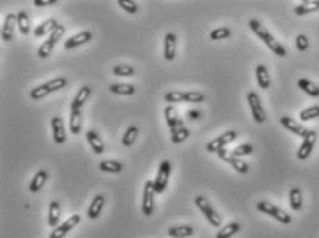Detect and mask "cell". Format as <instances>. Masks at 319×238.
<instances>
[{"instance_id":"6da1fadb","label":"cell","mask_w":319,"mask_h":238,"mask_svg":"<svg viewBox=\"0 0 319 238\" xmlns=\"http://www.w3.org/2000/svg\"><path fill=\"white\" fill-rule=\"evenodd\" d=\"M249 27H250L252 32L268 46V48H271L272 51H273L278 57H285V56H286V48H283L281 43L272 36L271 32L265 28L258 19H250V21H249Z\"/></svg>"},{"instance_id":"7a4b0ae2","label":"cell","mask_w":319,"mask_h":238,"mask_svg":"<svg viewBox=\"0 0 319 238\" xmlns=\"http://www.w3.org/2000/svg\"><path fill=\"white\" fill-rule=\"evenodd\" d=\"M67 83L68 82L66 78H56V79H53V80H49L46 83H43V85L32 89L29 95H31L32 100H40V98L46 97V95L53 93V92H57V90L64 89V87L67 86Z\"/></svg>"},{"instance_id":"3957f363","label":"cell","mask_w":319,"mask_h":238,"mask_svg":"<svg viewBox=\"0 0 319 238\" xmlns=\"http://www.w3.org/2000/svg\"><path fill=\"white\" fill-rule=\"evenodd\" d=\"M194 204H196V206H197L199 210L205 216V219L208 220V223H210L213 227H221V226H222L221 216L217 213V210L214 209L213 205L210 204V201L207 200L205 197L197 195V197L194 198Z\"/></svg>"},{"instance_id":"277c9868","label":"cell","mask_w":319,"mask_h":238,"mask_svg":"<svg viewBox=\"0 0 319 238\" xmlns=\"http://www.w3.org/2000/svg\"><path fill=\"white\" fill-rule=\"evenodd\" d=\"M257 210H260V212L265 213V215H269L271 218L278 220L279 223L285 224V226L290 224L291 222H293L291 216L287 212H285V210L281 209V208L275 206L273 204L268 202V201H260V202H257Z\"/></svg>"},{"instance_id":"5b68a950","label":"cell","mask_w":319,"mask_h":238,"mask_svg":"<svg viewBox=\"0 0 319 238\" xmlns=\"http://www.w3.org/2000/svg\"><path fill=\"white\" fill-rule=\"evenodd\" d=\"M171 171H172V165L168 159H165V161L160 163L157 176L153 180V187H154L155 194H163L164 192V190L167 189V184H168V180H169V176H171Z\"/></svg>"},{"instance_id":"8992f818","label":"cell","mask_w":319,"mask_h":238,"mask_svg":"<svg viewBox=\"0 0 319 238\" xmlns=\"http://www.w3.org/2000/svg\"><path fill=\"white\" fill-rule=\"evenodd\" d=\"M64 32H66V27L60 24L57 28L53 31V33H50V36H49V39H46V42H43L40 45V48L38 50L39 58H48L51 54L53 48L58 43V40L63 38Z\"/></svg>"},{"instance_id":"52a82bcc","label":"cell","mask_w":319,"mask_h":238,"mask_svg":"<svg viewBox=\"0 0 319 238\" xmlns=\"http://www.w3.org/2000/svg\"><path fill=\"white\" fill-rule=\"evenodd\" d=\"M247 103L249 107L252 110V118L257 124H264L267 121V114H265V110L261 104V98L260 95H257L255 92H249L247 93Z\"/></svg>"},{"instance_id":"ba28073f","label":"cell","mask_w":319,"mask_h":238,"mask_svg":"<svg viewBox=\"0 0 319 238\" xmlns=\"http://www.w3.org/2000/svg\"><path fill=\"white\" fill-rule=\"evenodd\" d=\"M236 139H237V132L236 130H228V132H225L221 136L215 137L211 142H208L207 145H205V148H207L208 153H218V151L223 150L225 145L233 143Z\"/></svg>"},{"instance_id":"9c48e42d","label":"cell","mask_w":319,"mask_h":238,"mask_svg":"<svg viewBox=\"0 0 319 238\" xmlns=\"http://www.w3.org/2000/svg\"><path fill=\"white\" fill-rule=\"evenodd\" d=\"M154 187L153 180H147L143 189V197H142V213L145 216H151L154 212Z\"/></svg>"},{"instance_id":"30bf717a","label":"cell","mask_w":319,"mask_h":238,"mask_svg":"<svg viewBox=\"0 0 319 238\" xmlns=\"http://www.w3.org/2000/svg\"><path fill=\"white\" fill-rule=\"evenodd\" d=\"M79 222H81L79 215H71L67 220H64L61 224H58L56 229H53V231L49 234V238H64L71 230L77 227Z\"/></svg>"},{"instance_id":"8fae6325","label":"cell","mask_w":319,"mask_h":238,"mask_svg":"<svg viewBox=\"0 0 319 238\" xmlns=\"http://www.w3.org/2000/svg\"><path fill=\"white\" fill-rule=\"evenodd\" d=\"M317 137H318V134H317L315 130H308V133L304 137L300 148H299V151H297V158H299L300 161L308 159V157L311 155L314 147H315V143H317Z\"/></svg>"},{"instance_id":"7c38bea8","label":"cell","mask_w":319,"mask_h":238,"mask_svg":"<svg viewBox=\"0 0 319 238\" xmlns=\"http://www.w3.org/2000/svg\"><path fill=\"white\" fill-rule=\"evenodd\" d=\"M218 157L222 159V161L228 162L231 166H232L235 171H237L239 173H242V175H246V173H249V165L246 163L244 161H242V159H239V158H236V157H233L232 154L229 153V151H226L225 148L223 150H221V151H218Z\"/></svg>"},{"instance_id":"4fadbf2b","label":"cell","mask_w":319,"mask_h":238,"mask_svg":"<svg viewBox=\"0 0 319 238\" xmlns=\"http://www.w3.org/2000/svg\"><path fill=\"white\" fill-rule=\"evenodd\" d=\"M92 38H93V33H92V32H89V31H82V32H79L77 35L68 38L67 40L64 42V48L71 50V48H79V46H82V45L89 43V42L92 40Z\"/></svg>"},{"instance_id":"5bb4252c","label":"cell","mask_w":319,"mask_h":238,"mask_svg":"<svg viewBox=\"0 0 319 238\" xmlns=\"http://www.w3.org/2000/svg\"><path fill=\"white\" fill-rule=\"evenodd\" d=\"M279 122H281V125L285 129H287L289 132L294 133L296 136H299V137H302V139H304V137L307 136V133H308V130L305 129V126L300 125L297 121H294L293 118H290V116H282L281 119H279Z\"/></svg>"},{"instance_id":"9a60e30c","label":"cell","mask_w":319,"mask_h":238,"mask_svg":"<svg viewBox=\"0 0 319 238\" xmlns=\"http://www.w3.org/2000/svg\"><path fill=\"white\" fill-rule=\"evenodd\" d=\"M16 24H17V14L9 13L4 18V24H3V28H1V39L4 42H11L13 40Z\"/></svg>"},{"instance_id":"2e32d148","label":"cell","mask_w":319,"mask_h":238,"mask_svg":"<svg viewBox=\"0 0 319 238\" xmlns=\"http://www.w3.org/2000/svg\"><path fill=\"white\" fill-rule=\"evenodd\" d=\"M164 115L165 122H167L171 132L184 127V121H182L181 118H178V114H176V110H175L174 105H167L164 110Z\"/></svg>"},{"instance_id":"e0dca14e","label":"cell","mask_w":319,"mask_h":238,"mask_svg":"<svg viewBox=\"0 0 319 238\" xmlns=\"http://www.w3.org/2000/svg\"><path fill=\"white\" fill-rule=\"evenodd\" d=\"M51 129H53V140L56 144H63L67 139L64 122L61 116H53L51 118Z\"/></svg>"},{"instance_id":"ac0fdd59","label":"cell","mask_w":319,"mask_h":238,"mask_svg":"<svg viewBox=\"0 0 319 238\" xmlns=\"http://www.w3.org/2000/svg\"><path fill=\"white\" fill-rule=\"evenodd\" d=\"M104 204H106L104 195H101V194L95 195V198L92 200L90 205H89V208H87V218L92 220L97 219V218L100 216V213H101L103 208H104Z\"/></svg>"},{"instance_id":"d6986e66","label":"cell","mask_w":319,"mask_h":238,"mask_svg":"<svg viewBox=\"0 0 319 238\" xmlns=\"http://www.w3.org/2000/svg\"><path fill=\"white\" fill-rule=\"evenodd\" d=\"M176 35L175 33H167L164 36V58L167 61H174L176 56Z\"/></svg>"},{"instance_id":"ffe728a7","label":"cell","mask_w":319,"mask_h":238,"mask_svg":"<svg viewBox=\"0 0 319 238\" xmlns=\"http://www.w3.org/2000/svg\"><path fill=\"white\" fill-rule=\"evenodd\" d=\"M60 218H61V206L58 201H51L49 205V215H48V223L50 227L56 229L60 223Z\"/></svg>"},{"instance_id":"44dd1931","label":"cell","mask_w":319,"mask_h":238,"mask_svg":"<svg viewBox=\"0 0 319 238\" xmlns=\"http://www.w3.org/2000/svg\"><path fill=\"white\" fill-rule=\"evenodd\" d=\"M49 179V173L48 171H45V169H40L35 173V176H34V179L31 180L29 183V192H39L40 189L45 186V183L48 181Z\"/></svg>"},{"instance_id":"7402d4cb","label":"cell","mask_w":319,"mask_h":238,"mask_svg":"<svg viewBox=\"0 0 319 238\" xmlns=\"http://www.w3.org/2000/svg\"><path fill=\"white\" fill-rule=\"evenodd\" d=\"M92 95V89L89 86H82L79 90H78L77 95L74 97L72 103H71V110H81L82 105L85 104L87 101V98Z\"/></svg>"},{"instance_id":"603a6c76","label":"cell","mask_w":319,"mask_h":238,"mask_svg":"<svg viewBox=\"0 0 319 238\" xmlns=\"http://www.w3.org/2000/svg\"><path fill=\"white\" fill-rule=\"evenodd\" d=\"M58 24L57 19L56 18H49L46 21H43L40 25H38L35 31H34V35L36 36V38H42V36H45L46 33H53V31L57 28Z\"/></svg>"},{"instance_id":"cb8c5ba5","label":"cell","mask_w":319,"mask_h":238,"mask_svg":"<svg viewBox=\"0 0 319 238\" xmlns=\"http://www.w3.org/2000/svg\"><path fill=\"white\" fill-rule=\"evenodd\" d=\"M86 140L90 144V148L93 150L95 154H103L104 153V143L101 140V137L95 132V130H87L86 132Z\"/></svg>"},{"instance_id":"d4e9b609","label":"cell","mask_w":319,"mask_h":238,"mask_svg":"<svg viewBox=\"0 0 319 238\" xmlns=\"http://www.w3.org/2000/svg\"><path fill=\"white\" fill-rule=\"evenodd\" d=\"M319 11V0H307V1H301L299 6L294 7V13L297 16H307L311 13Z\"/></svg>"},{"instance_id":"484cf974","label":"cell","mask_w":319,"mask_h":238,"mask_svg":"<svg viewBox=\"0 0 319 238\" xmlns=\"http://www.w3.org/2000/svg\"><path fill=\"white\" fill-rule=\"evenodd\" d=\"M255 77H257V83L258 86L264 89V90H267V89H269V86H271V78H269V74H268V69L265 65H257L255 68Z\"/></svg>"},{"instance_id":"4316f807","label":"cell","mask_w":319,"mask_h":238,"mask_svg":"<svg viewBox=\"0 0 319 238\" xmlns=\"http://www.w3.org/2000/svg\"><path fill=\"white\" fill-rule=\"evenodd\" d=\"M194 234L193 226H174L168 230V237L171 238H187L192 237Z\"/></svg>"},{"instance_id":"83f0119b","label":"cell","mask_w":319,"mask_h":238,"mask_svg":"<svg viewBox=\"0 0 319 238\" xmlns=\"http://www.w3.org/2000/svg\"><path fill=\"white\" fill-rule=\"evenodd\" d=\"M82 129V112L81 110H71L69 115V130L72 134H79Z\"/></svg>"},{"instance_id":"f1b7e54d","label":"cell","mask_w":319,"mask_h":238,"mask_svg":"<svg viewBox=\"0 0 319 238\" xmlns=\"http://www.w3.org/2000/svg\"><path fill=\"white\" fill-rule=\"evenodd\" d=\"M111 93L118 95H134L136 93V87L129 83H114L108 87Z\"/></svg>"},{"instance_id":"f546056e","label":"cell","mask_w":319,"mask_h":238,"mask_svg":"<svg viewBox=\"0 0 319 238\" xmlns=\"http://www.w3.org/2000/svg\"><path fill=\"white\" fill-rule=\"evenodd\" d=\"M99 169L101 172H106V173H121L124 171V165L119 161L106 159V161L99 163Z\"/></svg>"},{"instance_id":"4dcf8cb0","label":"cell","mask_w":319,"mask_h":238,"mask_svg":"<svg viewBox=\"0 0 319 238\" xmlns=\"http://www.w3.org/2000/svg\"><path fill=\"white\" fill-rule=\"evenodd\" d=\"M240 229H242L240 223H237V222H231L229 224H226V226H223L222 229H219V231L217 233L215 238H231L233 237L236 233H239Z\"/></svg>"},{"instance_id":"1f68e13d","label":"cell","mask_w":319,"mask_h":238,"mask_svg":"<svg viewBox=\"0 0 319 238\" xmlns=\"http://www.w3.org/2000/svg\"><path fill=\"white\" fill-rule=\"evenodd\" d=\"M297 86L300 87L304 93H307L311 97H319V87L314 82H311L305 78H301L297 80Z\"/></svg>"},{"instance_id":"d6a6232c","label":"cell","mask_w":319,"mask_h":238,"mask_svg":"<svg viewBox=\"0 0 319 238\" xmlns=\"http://www.w3.org/2000/svg\"><path fill=\"white\" fill-rule=\"evenodd\" d=\"M289 201H290V208L296 212H299L302 208V194L299 187H293L289 192Z\"/></svg>"},{"instance_id":"836d02e7","label":"cell","mask_w":319,"mask_h":238,"mask_svg":"<svg viewBox=\"0 0 319 238\" xmlns=\"http://www.w3.org/2000/svg\"><path fill=\"white\" fill-rule=\"evenodd\" d=\"M17 27H18L21 35L27 36L31 32V22H29L28 14L25 11H19L17 14Z\"/></svg>"},{"instance_id":"e575fe53","label":"cell","mask_w":319,"mask_h":238,"mask_svg":"<svg viewBox=\"0 0 319 238\" xmlns=\"http://www.w3.org/2000/svg\"><path fill=\"white\" fill-rule=\"evenodd\" d=\"M139 136V127L137 126H129L126 129V132L124 133V137H122V145L124 147H131L132 144L135 143L136 139Z\"/></svg>"},{"instance_id":"d590c367","label":"cell","mask_w":319,"mask_h":238,"mask_svg":"<svg viewBox=\"0 0 319 238\" xmlns=\"http://www.w3.org/2000/svg\"><path fill=\"white\" fill-rule=\"evenodd\" d=\"M190 137V130L187 127H181V129H176L174 132H171V140L174 144H181L184 143L185 140H187Z\"/></svg>"},{"instance_id":"8d00e7d4","label":"cell","mask_w":319,"mask_h":238,"mask_svg":"<svg viewBox=\"0 0 319 238\" xmlns=\"http://www.w3.org/2000/svg\"><path fill=\"white\" fill-rule=\"evenodd\" d=\"M299 116H300L302 122H308V121H312L315 118H319V105H312V107L302 110Z\"/></svg>"},{"instance_id":"74e56055","label":"cell","mask_w":319,"mask_h":238,"mask_svg":"<svg viewBox=\"0 0 319 238\" xmlns=\"http://www.w3.org/2000/svg\"><path fill=\"white\" fill-rule=\"evenodd\" d=\"M231 35H232V31H231V29L226 28V27H221V28H217L211 31L210 39H211V40H222V39L231 38Z\"/></svg>"},{"instance_id":"f35d334b","label":"cell","mask_w":319,"mask_h":238,"mask_svg":"<svg viewBox=\"0 0 319 238\" xmlns=\"http://www.w3.org/2000/svg\"><path fill=\"white\" fill-rule=\"evenodd\" d=\"M113 74L116 77H134L136 74V69L134 67H129V65H116L113 68Z\"/></svg>"},{"instance_id":"ab89813d","label":"cell","mask_w":319,"mask_h":238,"mask_svg":"<svg viewBox=\"0 0 319 238\" xmlns=\"http://www.w3.org/2000/svg\"><path fill=\"white\" fill-rule=\"evenodd\" d=\"M205 95L201 92H185V103H203Z\"/></svg>"},{"instance_id":"60d3db41","label":"cell","mask_w":319,"mask_h":238,"mask_svg":"<svg viewBox=\"0 0 319 238\" xmlns=\"http://www.w3.org/2000/svg\"><path fill=\"white\" fill-rule=\"evenodd\" d=\"M254 151V148H252V144H242V145H239V147H236L233 151H231L233 157H236V158H240V157H244V155H249V154H252Z\"/></svg>"},{"instance_id":"b9f144b4","label":"cell","mask_w":319,"mask_h":238,"mask_svg":"<svg viewBox=\"0 0 319 238\" xmlns=\"http://www.w3.org/2000/svg\"><path fill=\"white\" fill-rule=\"evenodd\" d=\"M117 3H118V6L121 9L126 11V13H129V14H136L137 10H139L137 4H136L135 1H132V0H118Z\"/></svg>"},{"instance_id":"7bdbcfd3","label":"cell","mask_w":319,"mask_h":238,"mask_svg":"<svg viewBox=\"0 0 319 238\" xmlns=\"http://www.w3.org/2000/svg\"><path fill=\"white\" fill-rule=\"evenodd\" d=\"M167 103H181L185 101V92H168L164 95Z\"/></svg>"},{"instance_id":"ee69618b","label":"cell","mask_w":319,"mask_h":238,"mask_svg":"<svg viewBox=\"0 0 319 238\" xmlns=\"http://www.w3.org/2000/svg\"><path fill=\"white\" fill-rule=\"evenodd\" d=\"M296 48H297V50L301 51V53L307 51L308 48H310V40H308V38H307L305 35H302V33L297 35V38H296Z\"/></svg>"},{"instance_id":"f6af8a7d","label":"cell","mask_w":319,"mask_h":238,"mask_svg":"<svg viewBox=\"0 0 319 238\" xmlns=\"http://www.w3.org/2000/svg\"><path fill=\"white\" fill-rule=\"evenodd\" d=\"M34 4H35L36 7H45V6L57 4V0H34Z\"/></svg>"},{"instance_id":"bcb514c9","label":"cell","mask_w":319,"mask_h":238,"mask_svg":"<svg viewBox=\"0 0 319 238\" xmlns=\"http://www.w3.org/2000/svg\"><path fill=\"white\" fill-rule=\"evenodd\" d=\"M187 116H189V119H199L201 114H200V111H197V110H192V111H189L187 112Z\"/></svg>"}]
</instances>
